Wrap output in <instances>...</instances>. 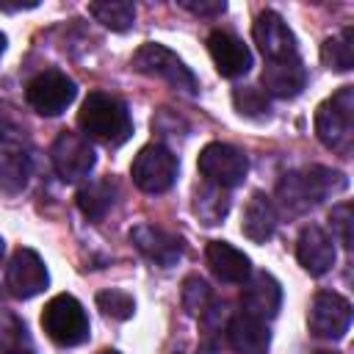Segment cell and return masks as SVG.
Returning a JSON list of instances; mask_svg holds the SVG:
<instances>
[{
	"label": "cell",
	"instance_id": "6da1fadb",
	"mask_svg": "<svg viewBox=\"0 0 354 354\" xmlns=\"http://www.w3.org/2000/svg\"><path fill=\"white\" fill-rule=\"evenodd\" d=\"M346 185H348L346 174L326 169V166H310L301 171H288L277 183V205L285 216L296 218V216H304L318 202L346 191Z\"/></svg>",
	"mask_w": 354,
	"mask_h": 354
},
{
	"label": "cell",
	"instance_id": "7a4b0ae2",
	"mask_svg": "<svg viewBox=\"0 0 354 354\" xmlns=\"http://www.w3.org/2000/svg\"><path fill=\"white\" fill-rule=\"evenodd\" d=\"M77 124L86 138H94L105 147H122L133 136V119L127 105L105 91H91L83 100L77 111Z\"/></svg>",
	"mask_w": 354,
	"mask_h": 354
},
{
	"label": "cell",
	"instance_id": "3957f363",
	"mask_svg": "<svg viewBox=\"0 0 354 354\" xmlns=\"http://www.w3.org/2000/svg\"><path fill=\"white\" fill-rule=\"evenodd\" d=\"M315 136L326 149L340 155L351 152L354 144V86L337 88L315 111Z\"/></svg>",
	"mask_w": 354,
	"mask_h": 354
},
{
	"label": "cell",
	"instance_id": "277c9868",
	"mask_svg": "<svg viewBox=\"0 0 354 354\" xmlns=\"http://www.w3.org/2000/svg\"><path fill=\"white\" fill-rule=\"evenodd\" d=\"M133 66L141 72V75H149V77H158L163 83H169L174 91H183L188 97H194L199 91V83H196V75L163 44L158 41H144L136 53H133Z\"/></svg>",
	"mask_w": 354,
	"mask_h": 354
},
{
	"label": "cell",
	"instance_id": "5b68a950",
	"mask_svg": "<svg viewBox=\"0 0 354 354\" xmlns=\"http://www.w3.org/2000/svg\"><path fill=\"white\" fill-rule=\"evenodd\" d=\"M41 329L58 346H80L88 340V315L75 296L58 293L41 310Z\"/></svg>",
	"mask_w": 354,
	"mask_h": 354
},
{
	"label": "cell",
	"instance_id": "8992f818",
	"mask_svg": "<svg viewBox=\"0 0 354 354\" xmlns=\"http://www.w3.org/2000/svg\"><path fill=\"white\" fill-rule=\"evenodd\" d=\"M177 155L163 147V144H147L138 149L133 166H130V177L133 183L147 191V194H163L174 185L177 180Z\"/></svg>",
	"mask_w": 354,
	"mask_h": 354
},
{
	"label": "cell",
	"instance_id": "52a82bcc",
	"mask_svg": "<svg viewBox=\"0 0 354 354\" xmlns=\"http://www.w3.org/2000/svg\"><path fill=\"white\" fill-rule=\"evenodd\" d=\"M75 97H77V86L61 69H44V72H39L28 83V88H25L28 105L36 113H41V116H58V113H64L72 105Z\"/></svg>",
	"mask_w": 354,
	"mask_h": 354
},
{
	"label": "cell",
	"instance_id": "ba28073f",
	"mask_svg": "<svg viewBox=\"0 0 354 354\" xmlns=\"http://www.w3.org/2000/svg\"><path fill=\"white\" fill-rule=\"evenodd\" d=\"M50 160H53V169L58 171V177L64 183H77V180L91 174L97 155H94V147L88 144L86 136L72 133V130H61L50 147Z\"/></svg>",
	"mask_w": 354,
	"mask_h": 354
},
{
	"label": "cell",
	"instance_id": "9c48e42d",
	"mask_svg": "<svg viewBox=\"0 0 354 354\" xmlns=\"http://www.w3.org/2000/svg\"><path fill=\"white\" fill-rule=\"evenodd\" d=\"M199 171L205 174V183H213L218 188H235L249 174L246 155L224 141H213L199 152Z\"/></svg>",
	"mask_w": 354,
	"mask_h": 354
},
{
	"label": "cell",
	"instance_id": "30bf717a",
	"mask_svg": "<svg viewBox=\"0 0 354 354\" xmlns=\"http://www.w3.org/2000/svg\"><path fill=\"white\" fill-rule=\"evenodd\" d=\"M310 332L324 340H343L351 326V301L335 290H321L310 301Z\"/></svg>",
	"mask_w": 354,
	"mask_h": 354
},
{
	"label": "cell",
	"instance_id": "8fae6325",
	"mask_svg": "<svg viewBox=\"0 0 354 354\" xmlns=\"http://www.w3.org/2000/svg\"><path fill=\"white\" fill-rule=\"evenodd\" d=\"M252 36H254V44L260 47L266 64L299 58L296 36H293V30L288 28V22H285L277 11H263V14H257V19H254V25H252Z\"/></svg>",
	"mask_w": 354,
	"mask_h": 354
},
{
	"label": "cell",
	"instance_id": "7c38bea8",
	"mask_svg": "<svg viewBox=\"0 0 354 354\" xmlns=\"http://www.w3.org/2000/svg\"><path fill=\"white\" fill-rule=\"evenodd\" d=\"M50 282L47 266L33 249H17L6 268V288L14 299H33Z\"/></svg>",
	"mask_w": 354,
	"mask_h": 354
},
{
	"label": "cell",
	"instance_id": "4fadbf2b",
	"mask_svg": "<svg viewBox=\"0 0 354 354\" xmlns=\"http://www.w3.org/2000/svg\"><path fill=\"white\" fill-rule=\"evenodd\" d=\"M130 241L155 266L169 268V266H177L183 260V241L177 235L155 227V224H136L130 230Z\"/></svg>",
	"mask_w": 354,
	"mask_h": 354
},
{
	"label": "cell",
	"instance_id": "5bb4252c",
	"mask_svg": "<svg viewBox=\"0 0 354 354\" xmlns=\"http://www.w3.org/2000/svg\"><path fill=\"white\" fill-rule=\"evenodd\" d=\"M296 257L310 277H324L335 266V238L324 227L310 224L296 241Z\"/></svg>",
	"mask_w": 354,
	"mask_h": 354
},
{
	"label": "cell",
	"instance_id": "9a60e30c",
	"mask_svg": "<svg viewBox=\"0 0 354 354\" xmlns=\"http://www.w3.org/2000/svg\"><path fill=\"white\" fill-rule=\"evenodd\" d=\"M241 304H243L246 315L271 321V318H277V313L282 307V285L271 274L257 271L254 277L246 279V285L241 290Z\"/></svg>",
	"mask_w": 354,
	"mask_h": 354
},
{
	"label": "cell",
	"instance_id": "2e32d148",
	"mask_svg": "<svg viewBox=\"0 0 354 354\" xmlns=\"http://www.w3.org/2000/svg\"><path fill=\"white\" fill-rule=\"evenodd\" d=\"M207 53H210V58H213V64H216L221 77H241V75H246L252 69L249 47L238 36H232L227 30H213L207 36Z\"/></svg>",
	"mask_w": 354,
	"mask_h": 354
},
{
	"label": "cell",
	"instance_id": "e0dca14e",
	"mask_svg": "<svg viewBox=\"0 0 354 354\" xmlns=\"http://www.w3.org/2000/svg\"><path fill=\"white\" fill-rule=\"evenodd\" d=\"M205 260H207V268L213 271V277H218L221 282L241 285L252 277L249 257L227 241H210L207 249H205Z\"/></svg>",
	"mask_w": 354,
	"mask_h": 354
},
{
	"label": "cell",
	"instance_id": "ac0fdd59",
	"mask_svg": "<svg viewBox=\"0 0 354 354\" xmlns=\"http://www.w3.org/2000/svg\"><path fill=\"white\" fill-rule=\"evenodd\" d=\"M263 91L268 97H279V100H293L296 94H301V88L307 86V69L301 64V58L293 61H277V64H266L263 69Z\"/></svg>",
	"mask_w": 354,
	"mask_h": 354
},
{
	"label": "cell",
	"instance_id": "d6986e66",
	"mask_svg": "<svg viewBox=\"0 0 354 354\" xmlns=\"http://www.w3.org/2000/svg\"><path fill=\"white\" fill-rule=\"evenodd\" d=\"M227 340L238 354H266L271 346V332L266 321L241 313L227 324Z\"/></svg>",
	"mask_w": 354,
	"mask_h": 354
},
{
	"label": "cell",
	"instance_id": "ffe728a7",
	"mask_svg": "<svg viewBox=\"0 0 354 354\" xmlns=\"http://www.w3.org/2000/svg\"><path fill=\"white\" fill-rule=\"evenodd\" d=\"M241 230L249 241L254 243H266L274 230H277V207L271 202V196H266L263 191H254L243 207V221Z\"/></svg>",
	"mask_w": 354,
	"mask_h": 354
},
{
	"label": "cell",
	"instance_id": "44dd1931",
	"mask_svg": "<svg viewBox=\"0 0 354 354\" xmlns=\"http://www.w3.org/2000/svg\"><path fill=\"white\" fill-rule=\"evenodd\" d=\"M230 213V194L227 188H218L213 183H205L194 191V216L205 227H216Z\"/></svg>",
	"mask_w": 354,
	"mask_h": 354
},
{
	"label": "cell",
	"instance_id": "7402d4cb",
	"mask_svg": "<svg viewBox=\"0 0 354 354\" xmlns=\"http://www.w3.org/2000/svg\"><path fill=\"white\" fill-rule=\"evenodd\" d=\"M77 207L88 221H100L116 199V185L111 180H91L77 191Z\"/></svg>",
	"mask_w": 354,
	"mask_h": 354
},
{
	"label": "cell",
	"instance_id": "603a6c76",
	"mask_svg": "<svg viewBox=\"0 0 354 354\" xmlns=\"http://www.w3.org/2000/svg\"><path fill=\"white\" fill-rule=\"evenodd\" d=\"M30 180V158L22 149H3L0 152V191L19 194Z\"/></svg>",
	"mask_w": 354,
	"mask_h": 354
},
{
	"label": "cell",
	"instance_id": "cb8c5ba5",
	"mask_svg": "<svg viewBox=\"0 0 354 354\" xmlns=\"http://www.w3.org/2000/svg\"><path fill=\"white\" fill-rule=\"evenodd\" d=\"M88 14H91L100 25H105V28H111V30H116V33L130 30L133 22H136V6L127 3V0H100V3H88Z\"/></svg>",
	"mask_w": 354,
	"mask_h": 354
},
{
	"label": "cell",
	"instance_id": "d4e9b609",
	"mask_svg": "<svg viewBox=\"0 0 354 354\" xmlns=\"http://www.w3.org/2000/svg\"><path fill=\"white\" fill-rule=\"evenodd\" d=\"M321 61L335 72H348L354 66V30L343 28L337 36H329L321 44Z\"/></svg>",
	"mask_w": 354,
	"mask_h": 354
},
{
	"label": "cell",
	"instance_id": "484cf974",
	"mask_svg": "<svg viewBox=\"0 0 354 354\" xmlns=\"http://www.w3.org/2000/svg\"><path fill=\"white\" fill-rule=\"evenodd\" d=\"M180 299H183V310H185L188 315L199 318V315H205L207 307H210V285H207L202 277L191 274V277L183 279Z\"/></svg>",
	"mask_w": 354,
	"mask_h": 354
},
{
	"label": "cell",
	"instance_id": "4316f807",
	"mask_svg": "<svg viewBox=\"0 0 354 354\" xmlns=\"http://www.w3.org/2000/svg\"><path fill=\"white\" fill-rule=\"evenodd\" d=\"M232 102H235L238 113H243L249 119H263L271 111L268 94L260 86H241V88H235L232 91Z\"/></svg>",
	"mask_w": 354,
	"mask_h": 354
},
{
	"label": "cell",
	"instance_id": "83f0119b",
	"mask_svg": "<svg viewBox=\"0 0 354 354\" xmlns=\"http://www.w3.org/2000/svg\"><path fill=\"white\" fill-rule=\"evenodd\" d=\"M97 307L113 318V321H127L133 318L136 313V299L127 293V290H119V288H108V290H100L97 293Z\"/></svg>",
	"mask_w": 354,
	"mask_h": 354
},
{
	"label": "cell",
	"instance_id": "f1b7e54d",
	"mask_svg": "<svg viewBox=\"0 0 354 354\" xmlns=\"http://www.w3.org/2000/svg\"><path fill=\"white\" fill-rule=\"evenodd\" d=\"M25 122L17 116V111L6 102H0V144H22L25 141Z\"/></svg>",
	"mask_w": 354,
	"mask_h": 354
},
{
	"label": "cell",
	"instance_id": "f546056e",
	"mask_svg": "<svg viewBox=\"0 0 354 354\" xmlns=\"http://www.w3.org/2000/svg\"><path fill=\"white\" fill-rule=\"evenodd\" d=\"M329 221H332V227H335V232H337V241L348 249V246H351V205H348V202L335 205L332 213H329Z\"/></svg>",
	"mask_w": 354,
	"mask_h": 354
},
{
	"label": "cell",
	"instance_id": "4dcf8cb0",
	"mask_svg": "<svg viewBox=\"0 0 354 354\" xmlns=\"http://www.w3.org/2000/svg\"><path fill=\"white\" fill-rule=\"evenodd\" d=\"M180 6L196 17H216V14H224L227 11V3L224 0H180Z\"/></svg>",
	"mask_w": 354,
	"mask_h": 354
},
{
	"label": "cell",
	"instance_id": "1f68e13d",
	"mask_svg": "<svg viewBox=\"0 0 354 354\" xmlns=\"http://www.w3.org/2000/svg\"><path fill=\"white\" fill-rule=\"evenodd\" d=\"M3 354H33L30 348H22V346H8Z\"/></svg>",
	"mask_w": 354,
	"mask_h": 354
},
{
	"label": "cell",
	"instance_id": "d6a6232c",
	"mask_svg": "<svg viewBox=\"0 0 354 354\" xmlns=\"http://www.w3.org/2000/svg\"><path fill=\"white\" fill-rule=\"evenodd\" d=\"M3 50H6V36L0 33V55H3Z\"/></svg>",
	"mask_w": 354,
	"mask_h": 354
},
{
	"label": "cell",
	"instance_id": "836d02e7",
	"mask_svg": "<svg viewBox=\"0 0 354 354\" xmlns=\"http://www.w3.org/2000/svg\"><path fill=\"white\" fill-rule=\"evenodd\" d=\"M3 254H6V243H3V238H0V263H3Z\"/></svg>",
	"mask_w": 354,
	"mask_h": 354
},
{
	"label": "cell",
	"instance_id": "e575fe53",
	"mask_svg": "<svg viewBox=\"0 0 354 354\" xmlns=\"http://www.w3.org/2000/svg\"><path fill=\"white\" fill-rule=\"evenodd\" d=\"M100 354H119V351H113V348H105V351H100Z\"/></svg>",
	"mask_w": 354,
	"mask_h": 354
},
{
	"label": "cell",
	"instance_id": "d590c367",
	"mask_svg": "<svg viewBox=\"0 0 354 354\" xmlns=\"http://www.w3.org/2000/svg\"><path fill=\"white\" fill-rule=\"evenodd\" d=\"M199 354H216V351H210V348H202V351H199Z\"/></svg>",
	"mask_w": 354,
	"mask_h": 354
},
{
	"label": "cell",
	"instance_id": "8d00e7d4",
	"mask_svg": "<svg viewBox=\"0 0 354 354\" xmlns=\"http://www.w3.org/2000/svg\"><path fill=\"white\" fill-rule=\"evenodd\" d=\"M318 354H340V351H318Z\"/></svg>",
	"mask_w": 354,
	"mask_h": 354
}]
</instances>
